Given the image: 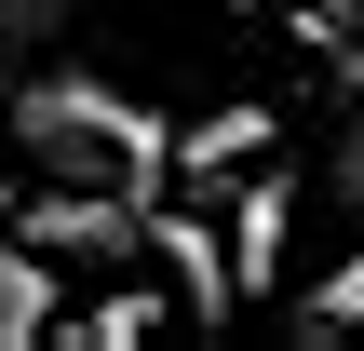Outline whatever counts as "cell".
I'll list each match as a JSON object with an SVG mask.
<instances>
[{"label": "cell", "mask_w": 364, "mask_h": 351, "mask_svg": "<svg viewBox=\"0 0 364 351\" xmlns=\"http://www.w3.org/2000/svg\"><path fill=\"white\" fill-rule=\"evenodd\" d=\"M68 14H81V0H0V41H14V54H27V41H54V27H68Z\"/></svg>", "instance_id": "cell-9"}, {"label": "cell", "mask_w": 364, "mask_h": 351, "mask_svg": "<svg viewBox=\"0 0 364 351\" xmlns=\"http://www.w3.org/2000/svg\"><path fill=\"white\" fill-rule=\"evenodd\" d=\"M257 149H270V108H216V122H189V135H176V176H189V189H216V176H230V162H257Z\"/></svg>", "instance_id": "cell-6"}, {"label": "cell", "mask_w": 364, "mask_h": 351, "mask_svg": "<svg viewBox=\"0 0 364 351\" xmlns=\"http://www.w3.org/2000/svg\"><path fill=\"white\" fill-rule=\"evenodd\" d=\"M284 243H297V176H257V189L230 203V284H243V298L284 284Z\"/></svg>", "instance_id": "cell-4"}, {"label": "cell", "mask_w": 364, "mask_h": 351, "mask_svg": "<svg viewBox=\"0 0 364 351\" xmlns=\"http://www.w3.org/2000/svg\"><path fill=\"white\" fill-rule=\"evenodd\" d=\"M14 338H54V257L27 230H0V351Z\"/></svg>", "instance_id": "cell-5"}, {"label": "cell", "mask_w": 364, "mask_h": 351, "mask_svg": "<svg viewBox=\"0 0 364 351\" xmlns=\"http://www.w3.org/2000/svg\"><path fill=\"white\" fill-rule=\"evenodd\" d=\"M162 311H176V298H149V284H135V298H95V311H81V338L135 351V338H162Z\"/></svg>", "instance_id": "cell-7"}, {"label": "cell", "mask_w": 364, "mask_h": 351, "mask_svg": "<svg viewBox=\"0 0 364 351\" xmlns=\"http://www.w3.org/2000/svg\"><path fill=\"white\" fill-rule=\"evenodd\" d=\"M297 14H311V27H324V41H338V27H351V14H364V0H297Z\"/></svg>", "instance_id": "cell-11"}, {"label": "cell", "mask_w": 364, "mask_h": 351, "mask_svg": "<svg viewBox=\"0 0 364 351\" xmlns=\"http://www.w3.org/2000/svg\"><path fill=\"white\" fill-rule=\"evenodd\" d=\"M351 325H364V243H351V257H338V284L311 298V338H351Z\"/></svg>", "instance_id": "cell-8"}, {"label": "cell", "mask_w": 364, "mask_h": 351, "mask_svg": "<svg viewBox=\"0 0 364 351\" xmlns=\"http://www.w3.org/2000/svg\"><path fill=\"white\" fill-rule=\"evenodd\" d=\"M14 230H27L54 271H68V257H81V271H135V257H149V203H135V189H68V176H54Z\"/></svg>", "instance_id": "cell-2"}, {"label": "cell", "mask_w": 364, "mask_h": 351, "mask_svg": "<svg viewBox=\"0 0 364 351\" xmlns=\"http://www.w3.org/2000/svg\"><path fill=\"white\" fill-rule=\"evenodd\" d=\"M149 257L176 271L189 325H230V311H243V284H230V230H203V216H162V203H149Z\"/></svg>", "instance_id": "cell-3"}, {"label": "cell", "mask_w": 364, "mask_h": 351, "mask_svg": "<svg viewBox=\"0 0 364 351\" xmlns=\"http://www.w3.org/2000/svg\"><path fill=\"white\" fill-rule=\"evenodd\" d=\"M14 149H27L41 176H68V189H135V203L176 189V122H162L149 95L95 81V68H41V81L14 95Z\"/></svg>", "instance_id": "cell-1"}, {"label": "cell", "mask_w": 364, "mask_h": 351, "mask_svg": "<svg viewBox=\"0 0 364 351\" xmlns=\"http://www.w3.org/2000/svg\"><path fill=\"white\" fill-rule=\"evenodd\" d=\"M338 203H364V108H351V135H338Z\"/></svg>", "instance_id": "cell-10"}]
</instances>
